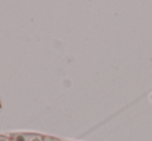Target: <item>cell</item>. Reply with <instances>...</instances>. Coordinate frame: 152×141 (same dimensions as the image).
<instances>
[{
    "instance_id": "7a4b0ae2",
    "label": "cell",
    "mask_w": 152,
    "mask_h": 141,
    "mask_svg": "<svg viewBox=\"0 0 152 141\" xmlns=\"http://www.w3.org/2000/svg\"><path fill=\"white\" fill-rule=\"evenodd\" d=\"M29 141H44V136L40 134H31Z\"/></svg>"
},
{
    "instance_id": "6da1fadb",
    "label": "cell",
    "mask_w": 152,
    "mask_h": 141,
    "mask_svg": "<svg viewBox=\"0 0 152 141\" xmlns=\"http://www.w3.org/2000/svg\"><path fill=\"white\" fill-rule=\"evenodd\" d=\"M10 137L15 141H29L31 134L30 133H13L10 135Z\"/></svg>"
},
{
    "instance_id": "5b68a950",
    "label": "cell",
    "mask_w": 152,
    "mask_h": 141,
    "mask_svg": "<svg viewBox=\"0 0 152 141\" xmlns=\"http://www.w3.org/2000/svg\"><path fill=\"white\" fill-rule=\"evenodd\" d=\"M10 141H15V140H14V139H11V140H10Z\"/></svg>"
},
{
    "instance_id": "277c9868",
    "label": "cell",
    "mask_w": 152,
    "mask_h": 141,
    "mask_svg": "<svg viewBox=\"0 0 152 141\" xmlns=\"http://www.w3.org/2000/svg\"><path fill=\"white\" fill-rule=\"evenodd\" d=\"M10 140H11V138H9V137L0 135V141H10Z\"/></svg>"
},
{
    "instance_id": "8992f818",
    "label": "cell",
    "mask_w": 152,
    "mask_h": 141,
    "mask_svg": "<svg viewBox=\"0 0 152 141\" xmlns=\"http://www.w3.org/2000/svg\"></svg>"
},
{
    "instance_id": "3957f363",
    "label": "cell",
    "mask_w": 152,
    "mask_h": 141,
    "mask_svg": "<svg viewBox=\"0 0 152 141\" xmlns=\"http://www.w3.org/2000/svg\"><path fill=\"white\" fill-rule=\"evenodd\" d=\"M44 141H61V140L52 136H44Z\"/></svg>"
}]
</instances>
